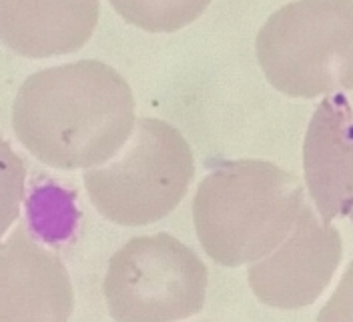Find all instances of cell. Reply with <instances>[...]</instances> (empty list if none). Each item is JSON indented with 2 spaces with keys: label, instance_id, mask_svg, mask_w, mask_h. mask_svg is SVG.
I'll return each mask as SVG.
<instances>
[{
  "label": "cell",
  "instance_id": "1",
  "mask_svg": "<svg viewBox=\"0 0 353 322\" xmlns=\"http://www.w3.org/2000/svg\"><path fill=\"white\" fill-rule=\"evenodd\" d=\"M134 122L131 86L99 61L30 74L12 107V129L22 147L61 171L105 164L125 147Z\"/></svg>",
  "mask_w": 353,
  "mask_h": 322
},
{
  "label": "cell",
  "instance_id": "2",
  "mask_svg": "<svg viewBox=\"0 0 353 322\" xmlns=\"http://www.w3.org/2000/svg\"><path fill=\"white\" fill-rule=\"evenodd\" d=\"M303 204V186L295 174L267 160H231L201 180L193 220L203 250L233 268L273 253Z\"/></svg>",
  "mask_w": 353,
  "mask_h": 322
},
{
  "label": "cell",
  "instance_id": "3",
  "mask_svg": "<svg viewBox=\"0 0 353 322\" xmlns=\"http://www.w3.org/2000/svg\"><path fill=\"white\" fill-rule=\"evenodd\" d=\"M257 63L291 98L353 88V0H295L275 10L255 39Z\"/></svg>",
  "mask_w": 353,
  "mask_h": 322
},
{
  "label": "cell",
  "instance_id": "4",
  "mask_svg": "<svg viewBox=\"0 0 353 322\" xmlns=\"http://www.w3.org/2000/svg\"><path fill=\"white\" fill-rule=\"evenodd\" d=\"M195 176L193 151L165 120L139 118L129 140L107 164L88 169L92 206L121 226H145L171 215Z\"/></svg>",
  "mask_w": 353,
  "mask_h": 322
},
{
  "label": "cell",
  "instance_id": "5",
  "mask_svg": "<svg viewBox=\"0 0 353 322\" xmlns=\"http://www.w3.org/2000/svg\"><path fill=\"white\" fill-rule=\"evenodd\" d=\"M209 275L193 248L167 233L131 238L109 260L105 299L117 322H176L205 306Z\"/></svg>",
  "mask_w": 353,
  "mask_h": 322
},
{
  "label": "cell",
  "instance_id": "6",
  "mask_svg": "<svg viewBox=\"0 0 353 322\" xmlns=\"http://www.w3.org/2000/svg\"><path fill=\"white\" fill-rule=\"evenodd\" d=\"M341 257L343 240L339 230L323 222L305 202L285 240L251 264L249 286L267 306L303 308L327 288Z\"/></svg>",
  "mask_w": 353,
  "mask_h": 322
},
{
  "label": "cell",
  "instance_id": "7",
  "mask_svg": "<svg viewBox=\"0 0 353 322\" xmlns=\"http://www.w3.org/2000/svg\"><path fill=\"white\" fill-rule=\"evenodd\" d=\"M72 308L63 260L19 226L0 244V322H68Z\"/></svg>",
  "mask_w": 353,
  "mask_h": 322
},
{
  "label": "cell",
  "instance_id": "8",
  "mask_svg": "<svg viewBox=\"0 0 353 322\" xmlns=\"http://www.w3.org/2000/svg\"><path fill=\"white\" fill-rule=\"evenodd\" d=\"M307 191L323 222L353 218V107L341 92L315 108L303 142Z\"/></svg>",
  "mask_w": 353,
  "mask_h": 322
},
{
  "label": "cell",
  "instance_id": "9",
  "mask_svg": "<svg viewBox=\"0 0 353 322\" xmlns=\"http://www.w3.org/2000/svg\"><path fill=\"white\" fill-rule=\"evenodd\" d=\"M101 17L99 0H0V43L26 58L81 50Z\"/></svg>",
  "mask_w": 353,
  "mask_h": 322
},
{
  "label": "cell",
  "instance_id": "10",
  "mask_svg": "<svg viewBox=\"0 0 353 322\" xmlns=\"http://www.w3.org/2000/svg\"><path fill=\"white\" fill-rule=\"evenodd\" d=\"M213 0H109L112 10L132 26L169 34L197 21Z\"/></svg>",
  "mask_w": 353,
  "mask_h": 322
},
{
  "label": "cell",
  "instance_id": "11",
  "mask_svg": "<svg viewBox=\"0 0 353 322\" xmlns=\"http://www.w3.org/2000/svg\"><path fill=\"white\" fill-rule=\"evenodd\" d=\"M26 167L12 147L0 136V238L8 233L21 213Z\"/></svg>",
  "mask_w": 353,
  "mask_h": 322
},
{
  "label": "cell",
  "instance_id": "12",
  "mask_svg": "<svg viewBox=\"0 0 353 322\" xmlns=\"http://www.w3.org/2000/svg\"><path fill=\"white\" fill-rule=\"evenodd\" d=\"M317 322H353V260L327 304L321 308Z\"/></svg>",
  "mask_w": 353,
  "mask_h": 322
}]
</instances>
